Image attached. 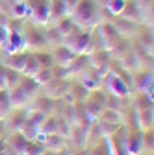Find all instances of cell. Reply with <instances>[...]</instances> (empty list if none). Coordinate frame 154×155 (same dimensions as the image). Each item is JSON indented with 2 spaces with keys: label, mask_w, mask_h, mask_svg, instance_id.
<instances>
[{
  "label": "cell",
  "mask_w": 154,
  "mask_h": 155,
  "mask_svg": "<svg viewBox=\"0 0 154 155\" xmlns=\"http://www.w3.org/2000/svg\"><path fill=\"white\" fill-rule=\"evenodd\" d=\"M63 35H61V31L58 30L56 26H52L47 33H45V41H47V45H56V46H60L61 43H63Z\"/></svg>",
  "instance_id": "4fadbf2b"
},
{
  "label": "cell",
  "mask_w": 154,
  "mask_h": 155,
  "mask_svg": "<svg viewBox=\"0 0 154 155\" xmlns=\"http://www.w3.org/2000/svg\"><path fill=\"white\" fill-rule=\"evenodd\" d=\"M35 57H37V61H39V65H41L43 68H45L47 65L50 67V65H52V61H54L50 55H47V54H43V52H41V54H35Z\"/></svg>",
  "instance_id": "e0dca14e"
},
{
  "label": "cell",
  "mask_w": 154,
  "mask_h": 155,
  "mask_svg": "<svg viewBox=\"0 0 154 155\" xmlns=\"http://www.w3.org/2000/svg\"><path fill=\"white\" fill-rule=\"evenodd\" d=\"M26 15H30L37 24L48 22L50 17V0H24Z\"/></svg>",
  "instance_id": "7a4b0ae2"
},
{
  "label": "cell",
  "mask_w": 154,
  "mask_h": 155,
  "mask_svg": "<svg viewBox=\"0 0 154 155\" xmlns=\"http://www.w3.org/2000/svg\"><path fill=\"white\" fill-rule=\"evenodd\" d=\"M72 13V22L78 24L80 30L89 31L97 24H100V13L95 4V0H78V4L74 6Z\"/></svg>",
  "instance_id": "6da1fadb"
},
{
  "label": "cell",
  "mask_w": 154,
  "mask_h": 155,
  "mask_svg": "<svg viewBox=\"0 0 154 155\" xmlns=\"http://www.w3.org/2000/svg\"><path fill=\"white\" fill-rule=\"evenodd\" d=\"M6 50H8V54H21L28 45H26V39H23L21 37V33H17V31H11V33H8V37H6Z\"/></svg>",
  "instance_id": "277c9868"
},
{
  "label": "cell",
  "mask_w": 154,
  "mask_h": 155,
  "mask_svg": "<svg viewBox=\"0 0 154 155\" xmlns=\"http://www.w3.org/2000/svg\"><path fill=\"white\" fill-rule=\"evenodd\" d=\"M9 57H8V63H6V67L8 68H13V70H23V67H24V63H26V54H8Z\"/></svg>",
  "instance_id": "8fae6325"
},
{
  "label": "cell",
  "mask_w": 154,
  "mask_h": 155,
  "mask_svg": "<svg viewBox=\"0 0 154 155\" xmlns=\"http://www.w3.org/2000/svg\"><path fill=\"white\" fill-rule=\"evenodd\" d=\"M11 2H23V0H11Z\"/></svg>",
  "instance_id": "44dd1931"
},
{
  "label": "cell",
  "mask_w": 154,
  "mask_h": 155,
  "mask_svg": "<svg viewBox=\"0 0 154 155\" xmlns=\"http://www.w3.org/2000/svg\"><path fill=\"white\" fill-rule=\"evenodd\" d=\"M41 153H43V148L41 146H37L35 142H28L24 155H41Z\"/></svg>",
  "instance_id": "2e32d148"
},
{
  "label": "cell",
  "mask_w": 154,
  "mask_h": 155,
  "mask_svg": "<svg viewBox=\"0 0 154 155\" xmlns=\"http://www.w3.org/2000/svg\"><path fill=\"white\" fill-rule=\"evenodd\" d=\"M99 33L102 35L100 43H102L104 50H108V52H111L115 46L123 41V35H119V31L115 30V26L110 24V22H100L99 24Z\"/></svg>",
  "instance_id": "3957f363"
},
{
  "label": "cell",
  "mask_w": 154,
  "mask_h": 155,
  "mask_svg": "<svg viewBox=\"0 0 154 155\" xmlns=\"http://www.w3.org/2000/svg\"><path fill=\"white\" fill-rule=\"evenodd\" d=\"M54 78V68H50V67H45V68H41L39 72H37L35 76H33V80L37 81V83H48L50 80Z\"/></svg>",
  "instance_id": "5bb4252c"
},
{
  "label": "cell",
  "mask_w": 154,
  "mask_h": 155,
  "mask_svg": "<svg viewBox=\"0 0 154 155\" xmlns=\"http://www.w3.org/2000/svg\"><path fill=\"white\" fill-rule=\"evenodd\" d=\"M63 4H65V8H67V11L71 13L72 9H74V6L78 4V0H63Z\"/></svg>",
  "instance_id": "d6986e66"
},
{
  "label": "cell",
  "mask_w": 154,
  "mask_h": 155,
  "mask_svg": "<svg viewBox=\"0 0 154 155\" xmlns=\"http://www.w3.org/2000/svg\"><path fill=\"white\" fill-rule=\"evenodd\" d=\"M76 55H78V54H74L71 48H67L65 45H60V46H56V52L52 55V59L58 65H61V67H69L76 59Z\"/></svg>",
  "instance_id": "5b68a950"
},
{
  "label": "cell",
  "mask_w": 154,
  "mask_h": 155,
  "mask_svg": "<svg viewBox=\"0 0 154 155\" xmlns=\"http://www.w3.org/2000/svg\"><path fill=\"white\" fill-rule=\"evenodd\" d=\"M6 37H8V30H6V26L0 24V45L6 43Z\"/></svg>",
  "instance_id": "ffe728a7"
},
{
  "label": "cell",
  "mask_w": 154,
  "mask_h": 155,
  "mask_svg": "<svg viewBox=\"0 0 154 155\" xmlns=\"http://www.w3.org/2000/svg\"><path fill=\"white\" fill-rule=\"evenodd\" d=\"M9 146H11L19 155H24L26 146H28V139H26V137H23L21 133H19V135H13V137L9 139Z\"/></svg>",
  "instance_id": "7c38bea8"
},
{
  "label": "cell",
  "mask_w": 154,
  "mask_h": 155,
  "mask_svg": "<svg viewBox=\"0 0 154 155\" xmlns=\"http://www.w3.org/2000/svg\"><path fill=\"white\" fill-rule=\"evenodd\" d=\"M26 45L33 50H43L47 46V41H45V33L39 31L37 28H32L30 33H28V39H26Z\"/></svg>",
  "instance_id": "8992f818"
},
{
  "label": "cell",
  "mask_w": 154,
  "mask_h": 155,
  "mask_svg": "<svg viewBox=\"0 0 154 155\" xmlns=\"http://www.w3.org/2000/svg\"><path fill=\"white\" fill-rule=\"evenodd\" d=\"M124 6H126V0H110V2L106 4L108 11L111 15H121L124 11Z\"/></svg>",
  "instance_id": "9a60e30c"
},
{
  "label": "cell",
  "mask_w": 154,
  "mask_h": 155,
  "mask_svg": "<svg viewBox=\"0 0 154 155\" xmlns=\"http://www.w3.org/2000/svg\"><path fill=\"white\" fill-rule=\"evenodd\" d=\"M113 26L119 31V35H136V30H138L136 22L128 21V18H124V17H121V21H117Z\"/></svg>",
  "instance_id": "ba28073f"
},
{
  "label": "cell",
  "mask_w": 154,
  "mask_h": 155,
  "mask_svg": "<svg viewBox=\"0 0 154 155\" xmlns=\"http://www.w3.org/2000/svg\"><path fill=\"white\" fill-rule=\"evenodd\" d=\"M67 15H69V11H67V8L63 4V0H50V17H48V21L58 22Z\"/></svg>",
  "instance_id": "52a82bcc"
},
{
  "label": "cell",
  "mask_w": 154,
  "mask_h": 155,
  "mask_svg": "<svg viewBox=\"0 0 154 155\" xmlns=\"http://www.w3.org/2000/svg\"><path fill=\"white\" fill-rule=\"evenodd\" d=\"M6 87V67L0 65V91Z\"/></svg>",
  "instance_id": "ac0fdd59"
},
{
  "label": "cell",
  "mask_w": 154,
  "mask_h": 155,
  "mask_svg": "<svg viewBox=\"0 0 154 155\" xmlns=\"http://www.w3.org/2000/svg\"><path fill=\"white\" fill-rule=\"evenodd\" d=\"M41 68H43V67L39 65V61H37V57H35V54H33V55H28V57H26V63H24V67H23V72H24V76L33 78Z\"/></svg>",
  "instance_id": "30bf717a"
},
{
  "label": "cell",
  "mask_w": 154,
  "mask_h": 155,
  "mask_svg": "<svg viewBox=\"0 0 154 155\" xmlns=\"http://www.w3.org/2000/svg\"><path fill=\"white\" fill-rule=\"evenodd\" d=\"M110 80H111L110 89L113 91L115 96H126V94H128V87H126V83L121 80V76H117V74H110Z\"/></svg>",
  "instance_id": "9c48e42d"
}]
</instances>
